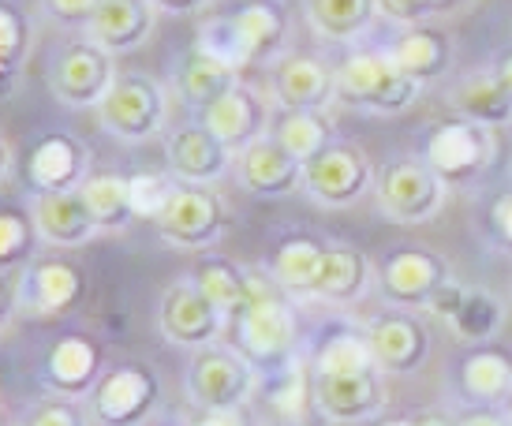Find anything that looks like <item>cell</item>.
I'll return each instance as SVG.
<instances>
[{
    "instance_id": "1",
    "label": "cell",
    "mask_w": 512,
    "mask_h": 426,
    "mask_svg": "<svg viewBox=\"0 0 512 426\" xmlns=\"http://www.w3.org/2000/svg\"><path fill=\"white\" fill-rule=\"evenodd\" d=\"M225 344L232 352H240L258 378H277L299 359V326L292 311V296H285L270 273H255L251 292L225 322Z\"/></svg>"
},
{
    "instance_id": "2",
    "label": "cell",
    "mask_w": 512,
    "mask_h": 426,
    "mask_svg": "<svg viewBox=\"0 0 512 426\" xmlns=\"http://www.w3.org/2000/svg\"><path fill=\"white\" fill-rule=\"evenodd\" d=\"M423 94V83H415L389 49H356L337 64V98L352 109L374 116L408 113Z\"/></svg>"
},
{
    "instance_id": "3",
    "label": "cell",
    "mask_w": 512,
    "mask_h": 426,
    "mask_svg": "<svg viewBox=\"0 0 512 426\" xmlns=\"http://www.w3.org/2000/svg\"><path fill=\"white\" fill-rule=\"evenodd\" d=\"M419 154L438 172L445 187H471L498 161V131L449 116V120L430 124Z\"/></svg>"
},
{
    "instance_id": "4",
    "label": "cell",
    "mask_w": 512,
    "mask_h": 426,
    "mask_svg": "<svg viewBox=\"0 0 512 426\" xmlns=\"http://www.w3.org/2000/svg\"><path fill=\"white\" fill-rule=\"evenodd\" d=\"M374 195L378 210L393 225H427L445 210L449 187L441 184V176L423 161V154H400L378 169Z\"/></svg>"
},
{
    "instance_id": "5",
    "label": "cell",
    "mask_w": 512,
    "mask_h": 426,
    "mask_svg": "<svg viewBox=\"0 0 512 426\" xmlns=\"http://www.w3.org/2000/svg\"><path fill=\"white\" fill-rule=\"evenodd\" d=\"M101 131L120 142H146L165 131L169 120V90L150 71H120L113 90L98 109Z\"/></svg>"
},
{
    "instance_id": "6",
    "label": "cell",
    "mask_w": 512,
    "mask_h": 426,
    "mask_svg": "<svg viewBox=\"0 0 512 426\" xmlns=\"http://www.w3.org/2000/svg\"><path fill=\"white\" fill-rule=\"evenodd\" d=\"M184 389L195 412H206V408H247L258 389H262V378L240 352H232L221 341L191 352Z\"/></svg>"
},
{
    "instance_id": "7",
    "label": "cell",
    "mask_w": 512,
    "mask_h": 426,
    "mask_svg": "<svg viewBox=\"0 0 512 426\" xmlns=\"http://www.w3.org/2000/svg\"><path fill=\"white\" fill-rule=\"evenodd\" d=\"M378 292L397 311H427V303L453 281L449 258L434 247H400L385 258L378 273Z\"/></svg>"
},
{
    "instance_id": "8",
    "label": "cell",
    "mask_w": 512,
    "mask_h": 426,
    "mask_svg": "<svg viewBox=\"0 0 512 426\" xmlns=\"http://www.w3.org/2000/svg\"><path fill=\"white\" fill-rule=\"evenodd\" d=\"M374 165L363 146L337 139L303 165V191L326 210H348L374 187Z\"/></svg>"
},
{
    "instance_id": "9",
    "label": "cell",
    "mask_w": 512,
    "mask_h": 426,
    "mask_svg": "<svg viewBox=\"0 0 512 426\" xmlns=\"http://www.w3.org/2000/svg\"><path fill=\"white\" fill-rule=\"evenodd\" d=\"M161 382L146 363H116L90 393V415L101 426H146L157 412Z\"/></svg>"
},
{
    "instance_id": "10",
    "label": "cell",
    "mask_w": 512,
    "mask_h": 426,
    "mask_svg": "<svg viewBox=\"0 0 512 426\" xmlns=\"http://www.w3.org/2000/svg\"><path fill=\"white\" fill-rule=\"evenodd\" d=\"M113 57L98 42H68L57 49V57L49 64V90L60 105L68 109H98L105 94L116 83Z\"/></svg>"
},
{
    "instance_id": "11",
    "label": "cell",
    "mask_w": 512,
    "mask_h": 426,
    "mask_svg": "<svg viewBox=\"0 0 512 426\" xmlns=\"http://www.w3.org/2000/svg\"><path fill=\"white\" fill-rule=\"evenodd\" d=\"M157 236L176 251H210L228 232V206L214 187L180 184L169 210L154 221Z\"/></svg>"
},
{
    "instance_id": "12",
    "label": "cell",
    "mask_w": 512,
    "mask_h": 426,
    "mask_svg": "<svg viewBox=\"0 0 512 426\" xmlns=\"http://www.w3.org/2000/svg\"><path fill=\"white\" fill-rule=\"evenodd\" d=\"M314 412L333 426L370 423L389 408V385L385 370H363V374H311Z\"/></svg>"
},
{
    "instance_id": "13",
    "label": "cell",
    "mask_w": 512,
    "mask_h": 426,
    "mask_svg": "<svg viewBox=\"0 0 512 426\" xmlns=\"http://www.w3.org/2000/svg\"><path fill=\"white\" fill-rule=\"evenodd\" d=\"M86 292V277L72 258L64 255H38L15 281L19 314L27 318H60L79 307Z\"/></svg>"
},
{
    "instance_id": "14",
    "label": "cell",
    "mask_w": 512,
    "mask_h": 426,
    "mask_svg": "<svg viewBox=\"0 0 512 426\" xmlns=\"http://www.w3.org/2000/svg\"><path fill=\"white\" fill-rule=\"evenodd\" d=\"M157 326H161V337H165V341L180 344V348H191V352L225 341V314L202 296L191 277L172 281L169 288L161 292Z\"/></svg>"
},
{
    "instance_id": "15",
    "label": "cell",
    "mask_w": 512,
    "mask_h": 426,
    "mask_svg": "<svg viewBox=\"0 0 512 426\" xmlns=\"http://www.w3.org/2000/svg\"><path fill=\"white\" fill-rule=\"evenodd\" d=\"M363 337L370 344V355L374 363L385 370V374H412L430 359V326L419 318L415 311H389L367 318L363 326Z\"/></svg>"
},
{
    "instance_id": "16",
    "label": "cell",
    "mask_w": 512,
    "mask_h": 426,
    "mask_svg": "<svg viewBox=\"0 0 512 426\" xmlns=\"http://www.w3.org/2000/svg\"><path fill=\"white\" fill-rule=\"evenodd\" d=\"M236 154L206 124H184L165 135V165L176 184L217 187L232 172Z\"/></svg>"
},
{
    "instance_id": "17",
    "label": "cell",
    "mask_w": 512,
    "mask_h": 426,
    "mask_svg": "<svg viewBox=\"0 0 512 426\" xmlns=\"http://www.w3.org/2000/svg\"><path fill=\"white\" fill-rule=\"evenodd\" d=\"M86 146L75 135H42L23 157V184L30 195H60V191H79L86 176Z\"/></svg>"
},
{
    "instance_id": "18",
    "label": "cell",
    "mask_w": 512,
    "mask_h": 426,
    "mask_svg": "<svg viewBox=\"0 0 512 426\" xmlns=\"http://www.w3.org/2000/svg\"><path fill=\"white\" fill-rule=\"evenodd\" d=\"M232 176L255 199H285L296 187H303V165L273 135L240 150L232 161Z\"/></svg>"
},
{
    "instance_id": "19",
    "label": "cell",
    "mask_w": 512,
    "mask_h": 426,
    "mask_svg": "<svg viewBox=\"0 0 512 426\" xmlns=\"http://www.w3.org/2000/svg\"><path fill=\"white\" fill-rule=\"evenodd\" d=\"M202 124L214 131L232 154H240L251 142L270 135V101L262 98L255 86L236 83L225 98L202 113Z\"/></svg>"
},
{
    "instance_id": "20",
    "label": "cell",
    "mask_w": 512,
    "mask_h": 426,
    "mask_svg": "<svg viewBox=\"0 0 512 426\" xmlns=\"http://www.w3.org/2000/svg\"><path fill=\"white\" fill-rule=\"evenodd\" d=\"M273 98L281 109H314L322 113L337 98V68L311 53H285L273 60Z\"/></svg>"
},
{
    "instance_id": "21",
    "label": "cell",
    "mask_w": 512,
    "mask_h": 426,
    "mask_svg": "<svg viewBox=\"0 0 512 426\" xmlns=\"http://www.w3.org/2000/svg\"><path fill=\"white\" fill-rule=\"evenodd\" d=\"M101 352L98 344L83 337V333H68L49 344L42 359V382L53 389V397H72L83 400L94 393L101 382Z\"/></svg>"
},
{
    "instance_id": "22",
    "label": "cell",
    "mask_w": 512,
    "mask_h": 426,
    "mask_svg": "<svg viewBox=\"0 0 512 426\" xmlns=\"http://www.w3.org/2000/svg\"><path fill=\"white\" fill-rule=\"evenodd\" d=\"M27 210L38 225V236H42L45 247H83L98 236L101 228L98 221L90 217L86 202L79 191H60V195H30Z\"/></svg>"
},
{
    "instance_id": "23",
    "label": "cell",
    "mask_w": 512,
    "mask_h": 426,
    "mask_svg": "<svg viewBox=\"0 0 512 426\" xmlns=\"http://www.w3.org/2000/svg\"><path fill=\"white\" fill-rule=\"evenodd\" d=\"M445 101L453 116L460 120H471V124H483V128H505L512 124V98L509 90L498 83V75L490 68H471L460 71L449 90H445Z\"/></svg>"
},
{
    "instance_id": "24",
    "label": "cell",
    "mask_w": 512,
    "mask_h": 426,
    "mask_svg": "<svg viewBox=\"0 0 512 426\" xmlns=\"http://www.w3.org/2000/svg\"><path fill=\"white\" fill-rule=\"evenodd\" d=\"M157 27V8L150 0H101V8L90 19V42H98L109 57L143 49L146 38Z\"/></svg>"
},
{
    "instance_id": "25",
    "label": "cell",
    "mask_w": 512,
    "mask_h": 426,
    "mask_svg": "<svg viewBox=\"0 0 512 426\" xmlns=\"http://www.w3.org/2000/svg\"><path fill=\"white\" fill-rule=\"evenodd\" d=\"M228 19L240 38L247 68L281 60V49L288 42V12L281 0H243L236 12H228Z\"/></svg>"
},
{
    "instance_id": "26",
    "label": "cell",
    "mask_w": 512,
    "mask_h": 426,
    "mask_svg": "<svg viewBox=\"0 0 512 426\" xmlns=\"http://www.w3.org/2000/svg\"><path fill=\"white\" fill-rule=\"evenodd\" d=\"M374 273H378L374 262L359 247H352V243H329L311 299H322V303H333V307H352V303H359L370 292Z\"/></svg>"
},
{
    "instance_id": "27",
    "label": "cell",
    "mask_w": 512,
    "mask_h": 426,
    "mask_svg": "<svg viewBox=\"0 0 512 426\" xmlns=\"http://www.w3.org/2000/svg\"><path fill=\"white\" fill-rule=\"evenodd\" d=\"M389 57L397 60L400 68L412 75L415 83H434L441 75H449L456 60V42L449 30L419 23V27H404L397 34V42L389 45Z\"/></svg>"
},
{
    "instance_id": "28",
    "label": "cell",
    "mask_w": 512,
    "mask_h": 426,
    "mask_svg": "<svg viewBox=\"0 0 512 426\" xmlns=\"http://www.w3.org/2000/svg\"><path fill=\"white\" fill-rule=\"evenodd\" d=\"M460 397L471 400V408H505L512 400V359L501 348H475L464 355L456 370Z\"/></svg>"
},
{
    "instance_id": "29",
    "label": "cell",
    "mask_w": 512,
    "mask_h": 426,
    "mask_svg": "<svg viewBox=\"0 0 512 426\" xmlns=\"http://www.w3.org/2000/svg\"><path fill=\"white\" fill-rule=\"evenodd\" d=\"M329 243L314 240V236H288L277 243L270 258V281L292 299H311L322 258H326Z\"/></svg>"
},
{
    "instance_id": "30",
    "label": "cell",
    "mask_w": 512,
    "mask_h": 426,
    "mask_svg": "<svg viewBox=\"0 0 512 426\" xmlns=\"http://www.w3.org/2000/svg\"><path fill=\"white\" fill-rule=\"evenodd\" d=\"M236 83H243L240 71L225 68L221 60L206 57V53H187L180 64H176V94L187 109H199L206 113L214 101H221Z\"/></svg>"
},
{
    "instance_id": "31",
    "label": "cell",
    "mask_w": 512,
    "mask_h": 426,
    "mask_svg": "<svg viewBox=\"0 0 512 426\" xmlns=\"http://www.w3.org/2000/svg\"><path fill=\"white\" fill-rule=\"evenodd\" d=\"M307 23L326 42H356L370 30L378 12V0H303Z\"/></svg>"
},
{
    "instance_id": "32",
    "label": "cell",
    "mask_w": 512,
    "mask_h": 426,
    "mask_svg": "<svg viewBox=\"0 0 512 426\" xmlns=\"http://www.w3.org/2000/svg\"><path fill=\"white\" fill-rule=\"evenodd\" d=\"M191 281H195V288L214 303L217 311L225 314L228 322V314L236 311L243 299H247V292H251L255 273H247L243 266H236L225 255H199L195 270H191Z\"/></svg>"
},
{
    "instance_id": "33",
    "label": "cell",
    "mask_w": 512,
    "mask_h": 426,
    "mask_svg": "<svg viewBox=\"0 0 512 426\" xmlns=\"http://www.w3.org/2000/svg\"><path fill=\"white\" fill-rule=\"evenodd\" d=\"M270 135L285 146L288 154L296 157L299 165L314 161L326 146L337 142L333 124L326 120V113H314V109H281V116L273 120Z\"/></svg>"
},
{
    "instance_id": "34",
    "label": "cell",
    "mask_w": 512,
    "mask_h": 426,
    "mask_svg": "<svg viewBox=\"0 0 512 426\" xmlns=\"http://www.w3.org/2000/svg\"><path fill=\"white\" fill-rule=\"evenodd\" d=\"M445 326H449L456 341L483 348L505 326V303L494 292H486V288H464V299H460V307H456V314Z\"/></svg>"
},
{
    "instance_id": "35",
    "label": "cell",
    "mask_w": 512,
    "mask_h": 426,
    "mask_svg": "<svg viewBox=\"0 0 512 426\" xmlns=\"http://www.w3.org/2000/svg\"><path fill=\"white\" fill-rule=\"evenodd\" d=\"M90 217L98 221L101 232H120L135 221L128 199V176H113V172H90L79 184Z\"/></svg>"
},
{
    "instance_id": "36",
    "label": "cell",
    "mask_w": 512,
    "mask_h": 426,
    "mask_svg": "<svg viewBox=\"0 0 512 426\" xmlns=\"http://www.w3.org/2000/svg\"><path fill=\"white\" fill-rule=\"evenodd\" d=\"M374 367L378 363L370 355L363 329L359 333H352V329L329 333V337H322V344L311 355V374H363V370H374Z\"/></svg>"
},
{
    "instance_id": "37",
    "label": "cell",
    "mask_w": 512,
    "mask_h": 426,
    "mask_svg": "<svg viewBox=\"0 0 512 426\" xmlns=\"http://www.w3.org/2000/svg\"><path fill=\"white\" fill-rule=\"evenodd\" d=\"M30 57V19L15 4L0 0V94H12L19 86L23 64Z\"/></svg>"
},
{
    "instance_id": "38",
    "label": "cell",
    "mask_w": 512,
    "mask_h": 426,
    "mask_svg": "<svg viewBox=\"0 0 512 426\" xmlns=\"http://www.w3.org/2000/svg\"><path fill=\"white\" fill-rule=\"evenodd\" d=\"M45 243L38 236V225L30 210H0V273L4 270H27L38 258Z\"/></svg>"
},
{
    "instance_id": "39",
    "label": "cell",
    "mask_w": 512,
    "mask_h": 426,
    "mask_svg": "<svg viewBox=\"0 0 512 426\" xmlns=\"http://www.w3.org/2000/svg\"><path fill=\"white\" fill-rule=\"evenodd\" d=\"M176 180L172 172H135L128 176V199H131V213L135 221H157L161 213L169 210L172 195H176Z\"/></svg>"
},
{
    "instance_id": "40",
    "label": "cell",
    "mask_w": 512,
    "mask_h": 426,
    "mask_svg": "<svg viewBox=\"0 0 512 426\" xmlns=\"http://www.w3.org/2000/svg\"><path fill=\"white\" fill-rule=\"evenodd\" d=\"M195 49L206 53V57L221 60V64L232 71L247 68V57H243L240 38H236V30H232V19H228V15H210V19H202Z\"/></svg>"
},
{
    "instance_id": "41",
    "label": "cell",
    "mask_w": 512,
    "mask_h": 426,
    "mask_svg": "<svg viewBox=\"0 0 512 426\" xmlns=\"http://www.w3.org/2000/svg\"><path fill=\"white\" fill-rule=\"evenodd\" d=\"M94 415L72 397H45L30 404L27 412L15 419V426H90Z\"/></svg>"
},
{
    "instance_id": "42",
    "label": "cell",
    "mask_w": 512,
    "mask_h": 426,
    "mask_svg": "<svg viewBox=\"0 0 512 426\" xmlns=\"http://www.w3.org/2000/svg\"><path fill=\"white\" fill-rule=\"evenodd\" d=\"M38 4L53 23L64 27H90L94 12L101 8V0H38Z\"/></svg>"
},
{
    "instance_id": "43",
    "label": "cell",
    "mask_w": 512,
    "mask_h": 426,
    "mask_svg": "<svg viewBox=\"0 0 512 426\" xmlns=\"http://www.w3.org/2000/svg\"><path fill=\"white\" fill-rule=\"evenodd\" d=\"M378 12L389 15L400 27H419V23H427L430 15H438L430 0H378Z\"/></svg>"
},
{
    "instance_id": "44",
    "label": "cell",
    "mask_w": 512,
    "mask_h": 426,
    "mask_svg": "<svg viewBox=\"0 0 512 426\" xmlns=\"http://www.w3.org/2000/svg\"><path fill=\"white\" fill-rule=\"evenodd\" d=\"M486 225H490V236L512 251V191H501L490 199V210H486Z\"/></svg>"
},
{
    "instance_id": "45",
    "label": "cell",
    "mask_w": 512,
    "mask_h": 426,
    "mask_svg": "<svg viewBox=\"0 0 512 426\" xmlns=\"http://www.w3.org/2000/svg\"><path fill=\"white\" fill-rule=\"evenodd\" d=\"M187 426H258L255 415H251V404L247 408H206V412H195Z\"/></svg>"
},
{
    "instance_id": "46",
    "label": "cell",
    "mask_w": 512,
    "mask_h": 426,
    "mask_svg": "<svg viewBox=\"0 0 512 426\" xmlns=\"http://www.w3.org/2000/svg\"><path fill=\"white\" fill-rule=\"evenodd\" d=\"M464 288H468V284H460L453 277V281L445 284L438 296L427 303V314H434V318H441V322H449V318L456 314V307H460V299H464Z\"/></svg>"
},
{
    "instance_id": "47",
    "label": "cell",
    "mask_w": 512,
    "mask_h": 426,
    "mask_svg": "<svg viewBox=\"0 0 512 426\" xmlns=\"http://www.w3.org/2000/svg\"><path fill=\"white\" fill-rule=\"evenodd\" d=\"M453 426H509L501 408H468L453 419Z\"/></svg>"
},
{
    "instance_id": "48",
    "label": "cell",
    "mask_w": 512,
    "mask_h": 426,
    "mask_svg": "<svg viewBox=\"0 0 512 426\" xmlns=\"http://www.w3.org/2000/svg\"><path fill=\"white\" fill-rule=\"evenodd\" d=\"M385 426H453V419L445 412L427 408V412H412V415H404V419H389Z\"/></svg>"
},
{
    "instance_id": "49",
    "label": "cell",
    "mask_w": 512,
    "mask_h": 426,
    "mask_svg": "<svg viewBox=\"0 0 512 426\" xmlns=\"http://www.w3.org/2000/svg\"><path fill=\"white\" fill-rule=\"evenodd\" d=\"M15 314H19V296H15V284L0 277V329L8 326Z\"/></svg>"
},
{
    "instance_id": "50",
    "label": "cell",
    "mask_w": 512,
    "mask_h": 426,
    "mask_svg": "<svg viewBox=\"0 0 512 426\" xmlns=\"http://www.w3.org/2000/svg\"><path fill=\"white\" fill-rule=\"evenodd\" d=\"M150 4L165 15H191V12H202L210 0H150Z\"/></svg>"
},
{
    "instance_id": "51",
    "label": "cell",
    "mask_w": 512,
    "mask_h": 426,
    "mask_svg": "<svg viewBox=\"0 0 512 426\" xmlns=\"http://www.w3.org/2000/svg\"><path fill=\"white\" fill-rule=\"evenodd\" d=\"M490 71L498 75V83L509 90V98H512V45H505L498 57H494V64H490Z\"/></svg>"
},
{
    "instance_id": "52",
    "label": "cell",
    "mask_w": 512,
    "mask_h": 426,
    "mask_svg": "<svg viewBox=\"0 0 512 426\" xmlns=\"http://www.w3.org/2000/svg\"><path fill=\"white\" fill-rule=\"evenodd\" d=\"M8 176H12V154H8V142L0 139V187H4Z\"/></svg>"
},
{
    "instance_id": "53",
    "label": "cell",
    "mask_w": 512,
    "mask_h": 426,
    "mask_svg": "<svg viewBox=\"0 0 512 426\" xmlns=\"http://www.w3.org/2000/svg\"><path fill=\"white\" fill-rule=\"evenodd\" d=\"M430 4H434V12H445V8H453L456 0H430Z\"/></svg>"
},
{
    "instance_id": "54",
    "label": "cell",
    "mask_w": 512,
    "mask_h": 426,
    "mask_svg": "<svg viewBox=\"0 0 512 426\" xmlns=\"http://www.w3.org/2000/svg\"><path fill=\"white\" fill-rule=\"evenodd\" d=\"M0 426H15L12 419H8V412H4V404H0Z\"/></svg>"
},
{
    "instance_id": "55",
    "label": "cell",
    "mask_w": 512,
    "mask_h": 426,
    "mask_svg": "<svg viewBox=\"0 0 512 426\" xmlns=\"http://www.w3.org/2000/svg\"><path fill=\"white\" fill-rule=\"evenodd\" d=\"M501 412H505V419H509V426H512V400L505 404V408H501Z\"/></svg>"
},
{
    "instance_id": "56",
    "label": "cell",
    "mask_w": 512,
    "mask_h": 426,
    "mask_svg": "<svg viewBox=\"0 0 512 426\" xmlns=\"http://www.w3.org/2000/svg\"><path fill=\"white\" fill-rule=\"evenodd\" d=\"M154 426H187V423H154Z\"/></svg>"
},
{
    "instance_id": "57",
    "label": "cell",
    "mask_w": 512,
    "mask_h": 426,
    "mask_svg": "<svg viewBox=\"0 0 512 426\" xmlns=\"http://www.w3.org/2000/svg\"><path fill=\"white\" fill-rule=\"evenodd\" d=\"M266 426H288V423H266Z\"/></svg>"
},
{
    "instance_id": "58",
    "label": "cell",
    "mask_w": 512,
    "mask_h": 426,
    "mask_svg": "<svg viewBox=\"0 0 512 426\" xmlns=\"http://www.w3.org/2000/svg\"><path fill=\"white\" fill-rule=\"evenodd\" d=\"M509 176H512V161H509Z\"/></svg>"
}]
</instances>
